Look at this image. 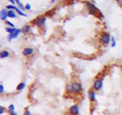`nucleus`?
Segmentation results:
<instances>
[{"mask_svg":"<svg viewBox=\"0 0 122 115\" xmlns=\"http://www.w3.org/2000/svg\"><path fill=\"white\" fill-rule=\"evenodd\" d=\"M104 72H100L96 75L94 78L93 84H92V89L95 90L96 92H99L103 89V85H104V78H105Z\"/></svg>","mask_w":122,"mask_h":115,"instance_id":"obj_1","label":"nucleus"},{"mask_svg":"<svg viewBox=\"0 0 122 115\" xmlns=\"http://www.w3.org/2000/svg\"><path fill=\"white\" fill-rule=\"evenodd\" d=\"M47 21V15L43 14V15H38L35 20L32 21V25L37 26L38 29H44L45 28V24Z\"/></svg>","mask_w":122,"mask_h":115,"instance_id":"obj_2","label":"nucleus"},{"mask_svg":"<svg viewBox=\"0 0 122 115\" xmlns=\"http://www.w3.org/2000/svg\"><path fill=\"white\" fill-rule=\"evenodd\" d=\"M85 6H86V9L89 11V13L92 14V15H95V16H97V15L101 12V11L96 7V5H95V2L86 1Z\"/></svg>","mask_w":122,"mask_h":115,"instance_id":"obj_3","label":"nucleus"},{"mask_svg":"<svg viewBox=\"0 0 122 115\" xmlns=\"http://www.w3.org/2000/svg\"><path fill=\"white\" fill-rule=\"evenodd\" d=\"M111 37L112 36H110V34L108 32H106V31L101 32L100 37H99V42L103 46H108L110 44V42H111Z\"/></svg>","mask_w":122,"mask_h":115,"instance_id":"obj_4","label":"nucleus"},{"mask_svg":"<svg viewBox=\"0 0 122 115\" xmlns=\"http://www.w3.org/2000/svg\"><path fill=\"white\" fill-rule=\"evenodd\" d=\"M71 87H72V93L75 95H81L82 94V85L78 80H73L71 83Z\"/></svg>","mask_w":122,"mask_h":115,"instance_id":"obj_5","label":"nucleus"},{"mask_svg":"<svg viewBox=\"0 0 122 115\" xmlns=\"http://www.w3.org/2000/svg\"><path fill=\"white\" fill-rule=\"evenodd\" d=\"M21 34V30L20 29H17V28H14L12 29V32H11L9 35H7V41L8 42H11L13 39H17L18 36H20Z\"/></svg>","mask_w":122,"mask_h":115,"instance_id":"obj_6","label":"nucleus"},{"mask_svg":"<svg viewBox=\"0 0 122 115\" xmlns=\"http://www.w3.org/2000/svg\"><path fill=\"white\" fill-rule=\"evenodd\" d=\"M35 49L33 47H30V46H26L25 47L24 49L21 50V54L24 57H26V58H29V57H32L34 54H35Z\"/></svg>","mask_w":122,"mask_h":115,"instance_id":"obj_7","label":"nucleus"},{"mask_svg":"<svg viewBox=\"0 0 122 115\" xmlns=\"http://www.w3.org/2000/svg\"><path fill=\"white\" fill-rule=\"evenodd\" d=\"M87 97H89V100H90L92 105L95 104V103H97V92L95 90H93L92 88L87 91Z\"/></svg>","mask_w":122,"mask_h":115,"instance_id":"obj_8","label":"nucleus"},{"mask_svg":"<svg viewBox=\"0 0 122 115\" xmlns=\"http://www.w3.org/2000/svg\"><path fill=\"white\" fill-rule=\"evenodd\" d=\"M68 115H79V105L73 104L71 105L67 110Z\"/></svg>","mask_w":122,"mask_h":115,"instance_id":"obj_9","label":"nucleus"},{"mask_svg":"<svg viewBox=\"0 0 122 115\" xmlns=\"http://www.w3.org/2000/svg\"><path fill=\"white\" fill-rule=\"evenodd\" d=\"M21 30V34L24 36H28L30 34V32H32V25L30 24H26L25 26H22V28L20 29Z\"/></svg>","mask_w":122,"mask_h":115,"instance_id":"obj_10","label":"nucleus"},{"mask_svg":"<svg viewBox=\"0 0 122 115\" xmlns=\"http://www.w3.org/2000/svg\"><path fill=\"white\" fill-rule=\"evenodd\" d=\"M7 18H8V10L6 8H2L1 11H0V20L3 21H8Z\"/></svg>","mask_w":122,"mask_h":115,"instance_id":"obj_11","label":"nucleus"},{"mask_svg":"<svg viewBox=\"0 0 122 115\" xmlns=\"http://www.w3.org/2000/svg\"><path fill=\"white\" fill-rule=\"evenodd\" d=\"M9 56H10V52L8 50H6V49H3V50H1V52H0V58L1 59H6V58H8Z\"/></svg>","mask_w":122,"mask_h":115,"instance_id":"obj_12","label":"nucleus"},{"mask_svg":"<svg viewBox=\"0 0 122 115\" xmlns=\"http://www.w3.org/2000/svg\"><path fill=\"white\" fill-rule=\"evenodd\" d=\"M25 87H26L25 82H20V83L16 86V92H21L22 90L25 89Z\"/></svg>","mask_w":122,"mask_h":115,"instance_id":"obj_13","label":"nucleus"},{"mask_svg":"<svg viewBox=\"0 0 122 115\" xmlns=\"http://www.w3.org/2000/svg\"><path fill=\"white\" fill-rule=\"evenodd\" d=\"M65 93H66V94H69V95L73 94V93H72V87H71V83H68V84H66V86H65Z\"/></svg>","mask_w":122,"mask_h":115,"instance_id":"obj_14","label":"nucleus"},{"mask_svg":"<svg viewBox=\"0 0 122 115\" xmlns=\"http://www.w3.org/2000/svg\"><path fill=\"white\" fill-rule=\"evenodd\" d=\"M18 14L14 10H8V18H16Z\"/></svg>","mask_w":122,"mask_h":115,"instance_id":"obj_15","label":"nucleus"},{"mask_svg":"<svg viewBox=\"0 0 122 115\" xmlns=\"http://www.w3.org/2000/svg\"><path fill=\"white\" fill-rule=\"evenodd\" d=\"M16 6L20 8L21 11H24V10H25V5H24L20 1V0H16Z\"/></svg>","mask_w":122,"mask_h":115,"instance_id":"obj_16","label":"nucleus"},{"mask_svg":"<svg viewBox=\"0 0 122 115\" xmlns=\"http://www.w3.org/2000/svg\"><path fill=\"white\" fill-rule=\"evenodd\" d=\"M5 25H6L7 26H9V28H12V29L15 28V25L13 24L12 21H5Z\"/></svg>","mask_w":122,"mask_h":115,"instance_id":"obj_17","label":"nucleus"},{"mask_svg":"<svg viewBox=\"0 0 122 115\" xmlns=\"http://www.w3.org/2000/svg\"><path fill=\"white\" fill-rule=\"evenodd\" d=\"M14 109H15V106L13 104H10L8 106V108H7V111L10 113V112H14Z\"/></svg>","mask_w":122,"mask_h":115,"instance_id":"obj_18","label":"nucleus"},{"mask_svg":"<svg viewBox=\"0 0 122 115\" xmlns=\"http://www.w3.org/2000/svg\"><path fill=\"white\" fill-rule=\"evenodd\" d=\"M111 46L114 48V47H116V39H115V37H111Z\"/></svg>","mask_w":122,"mask_h":115,"instance_id":"obj_19","label":"nucleus"},{"mask_svg":"<svg viewBox=\"0 0 122 115\" xmlns=\"http://www.w3.org/2000/svg\"><path fill=\"white\" fill-rule=\"evenodd\" d=\"M16 13H17L18 15H20V16H26V14L24 12V11H21L20 9H17V10H16Z\"/></svg>","mask_w":122,"mask_h":115,"instance_id":"obj_20","label":"nucleus"},{"mask_svg":"<svg viewBox=\"0 0 122 115\" xmlns=\"http://www.w3.org/2000/svg\"><path fill=\"white\" fill-rule=\"evenodd\" d=\"M22 115H33L32 113H30V111L29 108H25V111H24V113H22Z\"/></svg>","mask_w":122,"mask_h":115,"instance_id":"obj_21","label":"nucleus"},{"mask_svg":"<svg viewBox=\"0 0 122 115\" xmlns=\"http://www.w3.org/2000/svg\"><path fill=\"white\" fill-rule=\"evenodd\" d=\"M0 94H4V86H3V84L1 83V85H0Z\"/></svg>","mask_w":122,"mask_h":115,"instance_id":"obj_22","label":"nucleus"},{"mask_svg":"<svg viewBox=\"0 0 122 115\" xmlns=\"http://www.w3.org/2000/svg\"><path fill=\"white\" fill-rule=\"evenodd\" d=\"M5 32H6V33L9 35V34H10L11 32H12V28H9V26H6V28H5Z\"/></svg>","mask_w":122,"mask_h":115,"instance_id":"obj_23","label":"nucleus"},{"mask_svg":"<svg viewBox=\"0 0 122 115\" xmlns=\"http://www.w3.org/2000/svg\"><path fill=\"white\" fill-rule=\"evenodd\" d=\"M4 112H5V108L3 106H0V114L3 115V114H4Z\"/></svg>","mask_w":122,"mask_h":115,"instance_id":"obj_24","label":"nucleus"},{"mask_svg":"<svg viewBox=\"0 0 122 115\" xmlns=\"http://www.w3.org/2000/svg\"><path fill=\"white\" fill-rule=\"evenodd\" d=\"M30 9H32V5H30V3L25 4V10H30Z\"/></svg>","mask_w":122,"mask_h":115,"instance_id":"obj_25","label":"nucleus"},{"mask_svg":"<svg viewBox=\"0 0 122 115\" xmlns=\"http://www.w3.org/2000/svg\"><path fill=\"white\" fill-rule=\"evenodd\" d=\"M116 3H117V5H118V6H120L121 8H122V0H117Z\"/></svg>","mask_w":122,"mask_h":115,"instance_id":"obj_26","label":"nucleus"},{"mask_svg":"<svg viewBox=\"0 0 122 115\" xmlns=\"http://www.w3.org/2000/svg\"><path fill=\"white\" fill-rule=\"evenodd\" d=\"M9 115H17V113H15V112H10Z\"/></svg>","mask_w":122,"mask_h":115,"instance_id":"obj_27","label":"nucleus"},{"mask_svg":"<svg viewBox=\"0 0 122 115\" xmlns=\"http://www.w3.org/2000/svg\"><path fill=\"white\" fill-rule=\"evenodd\" d=\"M119 69H120V71H121V73H122V64L120 65V66H119Z\"/></svg>","mask_w":122,"mask_h":115,"instance_id":"obj_28","label":"nucleus"}]
</instances>
